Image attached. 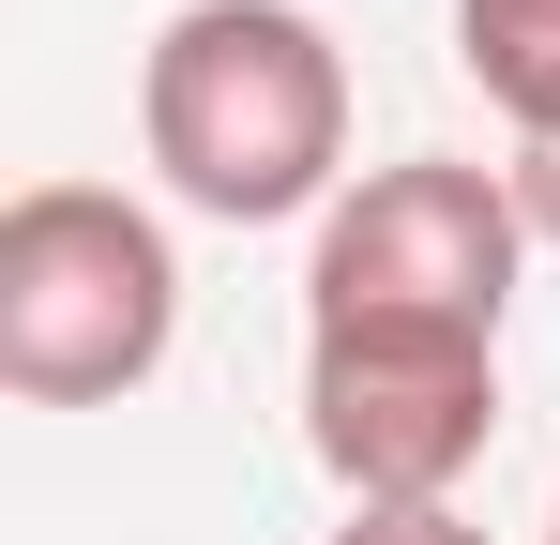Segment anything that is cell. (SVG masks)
I'll list each match as a JSON object with an SVG mask.
<instances>
[{"instance_id":"6","label":"cell","mask_w":560,"mask_h":545,"mask_svg":"<svg viewBox=\"0 0 560 545\" xmlns=\"http://www.w3.org/2000/svg\"><path fill=\"white\" fill-rule=\"evenodd\" d=\"M334 545H485V531H469L455 500H424V515H349Z\"/></svg>"},{"instance_id":"3","label":"cell","mask_w":560,"mask_h":545,"mask_svg":"<svg viewBox=\"0 0 560 545\" xmlns=\"http://www.w3.org/2000/svg\"><path fill=\"white\" fill-rule=\"evenodd\" d=\"M515 258H530L515 167H455V152L364 167L334 212H318L303 334H349V318H394V334H500Z\"/></svg>"},{"instance_id":"1","label":"cell","mask_w":560,"mask_h":545,"mask_svg":"<svg viewBox=\"0 0 560 545\" xmlns=\"http://www.w3.org/2000/svg\"><path fill=\"white\" fill-rule=\"evenodd\" d=\"M137 137L183 212L288 228L349 197V61L303 0H183L137 61Z\"/></svg>"},{"instance_id":"7","label":"cell","mask_w":560,"mask_h":545,"mask_svg":"<svg viewBox=\"0 0 560 545\" xmlns=\"http://www.w3.org/2000/svg\"><path fill=\"white\" fill-rule=\"evenodd\" d=\"M515 212H530V243L560 258V137H530V152H515Z\"/></svg>"},{"instance_id":"5","label":"cell","mask_w":560,"mask_h":545,"mask_svg":"<svg viewBox=\"0 0 560 545\" xmlns=\"http://www.w3.org/2000/svg\"><path fill=\"white\" fill-rule=\"evenodd\" d=\"M455 61H469V91L515 121V152L560 137V0H455Z\"/></svg>"},{"instance_id":"4","label":"cell","mask_w":560,"mask_h":545,"mask_svg":"<svg viewBox=\"0 0 560 545\" xmlns=\"http://www.w3.org/2000/svg\"><path fill=\"white\" fill-rule=\"evenodd\" d=\"M303 440L349 485V515H424L455 500L500 440V334H303Z\"/></svg>"},{"instance_id":"8","label":"cell","mask_w":560,"mask_h":545,"mask_svg":"<svg viewBox=\"0 0 560 545\" xmlns=\"http://www.w3.org/2000/svg\"><path fill=\"white\" fill-rule=\"evenodd\" d=\"M546 545H560V515H546Z\"/></svg>"},{"instance_id":"2","label":"cell","mask_w":560,"mask_h":545,"mask_svg":"<svg viewBox=\"0 0 560 545\" xmlns=\"http://www.w3.org/2000/svg\"><path fill=\"white\" fill-rule=\"evenodd\" d=\"M183 349V258L121 182H31L0 212V394L106 409Z\"/></svg>"}]
</instances>
